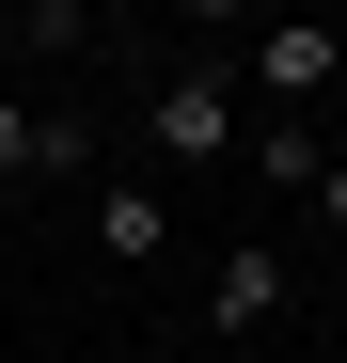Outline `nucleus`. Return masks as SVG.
<instances>
[{"label": "nucleus", "instance_id": "obj_1", "mask_svg": "<svg viewBox=\"0 0 347 363\" xmlns=\"http://www.w3.org/2000/svg\"><path fill=\"white\" fill-rule=\"evenodd\" d=\"M142 127H158V158H174V174H205L221 143H237V64H190V79H158V95H142Z\"/></svg>", "mask_w": 347, "mask_h": 363}, {"label": "nucleus", "instance_id": "obj_4", "mask_svg": "<svg viewBox=\"0 0 347 363\" xmlns=\"http://www.w3.org/2000/svg\"><path fill=\"white\" fill-rule=\"evenodd\" d=\"M95 253H110V269H158V253H174V206H158V190H95Z\"/></svg>", "mask_w": 347, "mask_h": 363}, {"label": "nucleus", "instance_id": "obj_2", "mask_svg": "<svg viewBox=\"0 0 347 363\" xmlns=\"http://www.w3.org/2000/svg\"><path fill=\"white\" fill-rule=\"evenodd\" d=\"M331 64H347V32H331V16H268L237 79H253V95H284V111H316V95H331Z\"/></svg>", "mask_w": 347, "mask_h": 363}, {"label": "nucleus", "instance_id": "obj_10", "mask_svg": "<svg viewBox=\"0 0 347 363\" xmlns=\"http://www.w3.org/2000/svg\"><path fill=\"white\" fill-rule=\"evenodd\" d=\"M16 64H32V48H16V16H0V95H16Z\"/></svg>", "mask_w": 347, "mask_h": 363}, {"label": "nucleus", "instance_id": "obj_8", "mask_svg": "<svg viewBox=\"0 0 347 363\" xmlns=\"http://www.w3.org/2000/svg\"><path fill=\"white\" fill-rule=\"evenodd\" d=\"M190 16H205V32H268V0H190Z\"/></svg>", "mask_w": 347, "mask_h": 363}, {"label": "nucleus", "instance_id": "obj_3", "mask_svg": "<svg viewBox=\"0 0 347 363\" xmlns=\"http://www.w3.org/2000/svg\"><path fill=\"white\" fill-rule=\"evenodd\" d=\"M268 316H284V253H268V237H237L221 284H205V332H268Z\"/></svg>", "mask_w": 347, "mask_h": 363}, {"label": "nucleus", "instance_id": "obj_7", "mask_svg": "<svg viewBox=\"0 0 347 363\" xmlns=\"http://www.w3.org/2000/svg\"><path fill=\"white\" fill-rule=\"evenodd\" d=\"M32 143H47V111H32V95H0V174H32Z\"/></svg>", "mask_w": 347, "mask_h": 363}, {"label": "nucleus", "instance_id": "obj_6", "mask_svg": "<svg viewBox=\"0 0 347 363\" xmlns=\"http://www.w3.org/2000/svg\"><path fill=\"white\" fill-rule=\"evenodd\" d=\"M16 48H32V64H64V48H79V0H16Z\"/></svg>", "mask_w": 347, "mask_h": 363}, {"label": "nucleus", "instance_id": "obj_9", "mask_svg": "<svg viewBox=\"0 0 347 363\" xmlns=\"http://www.w3.org/2000/svg\"><path fill=\"white\" fill-rule=\"evenodd\" d=\"M316 206H331V221H347V158H316Z\"/></svg>", "mask_w": 347, "mask_h": 363}, {"label": "nucleus", "instance_id": "obj_5", "mask_svg": "<svg viewBox=\"0 0 347 363\" xmlns=\"http://www.w3.org/2000/svg\"><path fill=\"white\" fill-rule=\"evenodd\" d=\"M253 174H268V190H316V127H300V111H284V127L253 143Z\"/></svg>", "mask_w": 347, "mask_h": 363}]
</instances>
